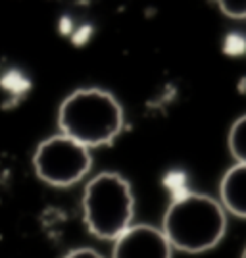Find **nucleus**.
Listing matches in <instances>:
<instances>
[{
  "label": "nucleus",
  "mask_w": 246,
  "mask_h": 258,
  "mask_svg": "<svg viewBox=\"0 0 246 258\" xmlns=\"http://www.w3.org/2000/svg\"><path fill=\"white\" fill-rule=\"evenodd\" d=\"M161 231L172 248L198 254L219 245L227 231V216L221 203L212 197L185 193L168 206Z\"/></svg>",
  "instance_id": "obj_1"
},
{
  "label": "nucleus",
  "mask_w": 246,
  "mask_h": 258,
  "mask_svg": "<svg viewBox=\"0 0 246 258\" xmlns=\"http://www.w3.org/2000/svg\"><path fill=\"white\" fill-rule=\"evenodd\" d=\"M123 108L112 93L91 87L77 89L58 112L62 135L87 149L110 145L123 129Z\"/></svg>",
  "instance_id": "obj_2"
},
{
  "label": "nucleus",
  "mask_w": 246,
  "mask_h": 258,
  "mask_svg": "<svg viewBox=\"0 0 246 258\" xmlns=\"http://www.w3.org/2000/svg\"><path fill=\"white\" fill-rule=\"evenodd\" d=\"M135 197L129 181L116 172H102L87 183L83 218L87 229L98 239L116 241L131 227Z\"/></svg>",
  "instance_id": "obj_3"
},
{
  "label": "nucleus",
  "mask_w": 246,
  "mask_h": 258,
  "mask_svg": "<svg viewBox=\"0 0 246 258\" xmlns=\"http://www.w3.org/2000/svg\"><path fill=\"white\" fill-rule=\"evenodd\" d=\"M91 166V149L62 133L44 139L33 154L37 177L52 187H71L85 177Z\"/></svg>",
  "instance_id": "obj_4"
},
{
  "label": "nucleus",
  "mask_w": 246,
  "mask_h": 258,
  "mask_svg": "<svg viewBox=\"0 0 246 258\" xmlns=\"http://www.w3.org/2000/svg\"><path fill=\"white\" fill-rule=\"evenodd\" d=\"M173 248L163 231L148 224L131 226L114 241L112 258H172Z\"/></svg>",
  "instance_id": "obj_5"
},
{
  "label": "nucleus",
  "mask_w": 246,
  "mask_h": 258,
  "mask_svg": "<svg viewBox=\"0 0 246 258\" xmlns=\"http://www.w3.org/2000/svg\"><path fill=\"white\" fill-rule=\"evenodd\" d=\"M223 210L238 218H246V164H235L225 172L219 183Z\"/></svg>",
  "instance_id": "obj_6"
},
{
  "label": "nucleus",
  "mask_w": 246,
  "mask_h": 258,
  "mask_svg": "<svg viewBox=\"0 0 246 258\" xmlns=\"http://www.w3.org/2000/svg\"><path fill=\"white\" fill-rule=\"evenodd\" d=\"M229 151L236 164H246V114L236 119L229 131Z\"/></svg>",
  "instance_id": "obj_7"
},
{
  "label": "nucleus",
  "mask_w": 246,
  "mask_h": 258,
  "mask_svg": "<svg viewBox=\"0 0 246 258\" xmlns=\"http://www.w3.org/2000/svg\"><path fill=\"white\" fill-rule=\"evenodd\" d=\"M219 10L231 20H246V0H240V2L223 0L219 2Z\"/></svg>",
  "instance_id": "obj_8"
},
{
  "label": "nucleus",
  "mask_w": 246,
  "mask_h": 258,
  "mask_svg": "<svg viewBox=\"0 0 246 258\" xmlns=\"http://www.w3.org/2000/svg\"><path fill=\"white\" fill-rule=\"evenodd\" d=\"M64 258H104L100 252H97L95 248H73L69 250Z\"/></svg>",
  "instance_id": "obj_9"
},
{
  "label": "nucleus",
  "mask_w": 246,
  "mask_h": 258,
  "mask_svg": "<svg viewBox=\"0 0 246 258\" xmlns=\"http://www.w3.org/2000/svg\"><path fill=\"white\" fill-rule=\"evenodd\" d=\"M242 258H246V248H244V252H242Z\"/></svg>",
  "instance_id": "obj_10"
}]
</instances>
